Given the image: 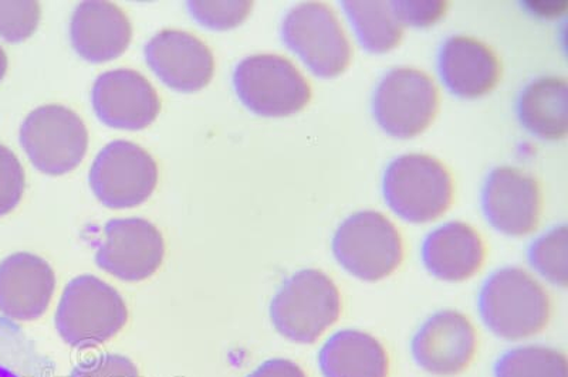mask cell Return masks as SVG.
I'll return each instance as SVG.
<instances>
[{
	"label": "cell",
	"instance_id": "1",
	"mask_svg": "<svg viewBox=\"0 0 568 377\" xmlns=\"http://www.w3.org/2000/svg\"><path fill=\"white\" fill-rule=\"evenodd\" d=\"M478 308L486 328L497 338L520 340L539 334L550 319V299L525 269H497L481 285Z\"/></svg>",
	"mask_w": 568,
	"mask_h": 377
},
{
	"label": "cell",
	"instance_id": "2",
	"mask_svg": "<svg viewBox=\"0 0 568 377\" xmlns=\"http://www.w3.org/2000/svg\"><path fill=\"white\" fill-rule=\"evenodd\" d=\"M129 320L123 297L95 275H80L65 285L55 310V329L65 344L95 348L114 338Z\"/></svg>",
	"mask_w": 568,
	"mask_h": 377
},
{
	"label": "cell",
	"instance_id": "3",
	"mask_svg": "<svg viewBox=\"0 0 568 377\" xmlns=\"http://www.w3.org/2000/svg\"><path fill=\"white\" fill-rule=\"evenodd\" d=\"M342 313L337 285L320 269L294 273L281 285L268 308L273 326L296 344H314Z\"/></svg>",
	"mask_w": 568,
	"mask_h": 377
},
{
	"label": "cell",
	"instance_id": "4",
	"mask_svg": "<svg viewBox=\"0 0 568 377\" xmlns=\"http://www.w3.org/2000/svg\"><path fill=\"white\" fill-rule=\"evenodd\" d=\"M383 192L395 215L409 223H428L448 211L454 183L448 170L435 157L408 154L389 163Z\"/></svg>",
	"mask_w": 568,
	"mask_h": 377
},
{
	"label": "cell",
	"instance_id": "5",
	"mask_svg": "<svg viewBox=\"0 0 568 377\" xmlns=\"http://www.w3.org/2000/svg\"><path fill=\"white\" fill-rule=\"evenodd\" d=\"M339 266L363 282H379L398 268L403 238L382 213H355L339 224L332 243Z\"/></svg>",
	"mask_w": 568,
	"mask_h": 377
},
{
	"label": "cell",
	"instance_id": "6",
	"mask_svg": "<svg viewBox=\"0 0 568 377\" xmlns=\"http://www.w3.org/2000/svg\"><path fill=\"white\" fill-rule=\"evenodd\" d=\"M233 89L247 110L261 116H288L311 103L307 80L287 59L256 54L242 60L233 73Z\"/></svg>",
	"mask_w": 568,
	"mask_h": 377
},
{
	"label": "cell",
	"instance_id": "7",
	"mask_svg": "<svg viewBox=\"0 0 568 377\" xmlns=\"http://www.w3.org/2000/svg\"><path fill=\"white\" fill-rule=\"evenodd\" d=\"M20 144L30 162L45 175L60 176L84 160L89 132L68 106L53 104L30 112L20 129Z\"/></svg>",
	"mask_w": 568,
	"mask_h": 377
},
{
	"label": "cell",
	"instance_id": "8",
	"mask_svg": "<svg viewBox=\"0 0 568 377\" xmlns=\"http://www.w3.org/2000/svg\"><path fill=\"white\" fill-rule=\"evenodd\" d=\"M282 38L318 78H337L352 60L346 34L336 14L324 3L307 2L293 8L284 18Z\"/></svg>",
	"mask_w": 568,
	"mask_h": 377
},
{
	"label": "cell",
	"instance_id": "9",
	"mask_svg": "<svg viewBox=\"0 0 568 377\" xmlns=\"http://www.w3.org/2000/svg\"><path fill=\"white\" fill-rule=\"evenodd\" d=\"M159 182V166L149 152L130 141H113L95 156L89 183L110 208L141 205Z\"/></svg>",
	"mask_w": 568,
	"mask_h": 377
},
{
	"label": "cell",
	"instance_id": "10",
	"mask_svg": "<svg viewBox=\"0 0 568 377\" xmlns=\"http://www.w3.org/2000/svg\"><path fill=\"white\" fill-rule=\"evenodd\" d=\"M434 81L423 71L395 69L379 81L373 96V112L390 136L408 140L428 129L438 111Z\"/></svg>",
	"mask_w": 568,
	"mask_h": 377
},
{
	"label": "cell",
	"instance_id": "11",
	"mask_svg": "<svg viewBox=\"0 0 568 377\" xmlns=\"http://www.w3.org/2000/svg\"><path fill=\"white\" fill-rule=\"evenodd\" d=\"M165 256L159 228L141 217L114 218L105 223L95 263L123 282L139 283L159 272Z\"/></svg>",
	"mask_w": 568,
	"mask_h": 377
},
{
	"label": "cell",
	"instance_id": "12",
	"mask_svg": "<svg viewBox=\"0 0 568 377\" xmlns=\"http://www.w3.org/2000/svg\"><path fill=\"white\" fill-rule=\"evenodd\" d=\"M476 333L464 314L455 309L430 315L410 340V354L420 369L435 376L459 375L475 358Z\"/></svg>",
	"mask_w": 568,
	"mask_h": 377
},
{
	"label": "cell",
	"instance_id": "13",
	"mask_svg": "<svg viewBox=\"0 0 568 377\" xmlns=\"http://www.w3.org/2000/svg\"><path fill=\"white\" fill-rule=\"evenodd\" d=\"M481 208L497 232L511 237L525 236L539 223V183L517 167H496L481 188Z\"/></svg>",
	"mask_w": 568,
	"mask_h": 377
},
{
	"label": "cell",
	"instance_id": "14",
	"mask_svg": "<svg viewBox=\"0 0 568 377\" xmlns=\"http://www.w3.org/2000/svg\"><path fill=\"white\" fill-rule=\"evenodd\" d=\"M93 109L111 129L139 131L156 120L161 100L154 86L134 70L106 71L91 91Z\"/></svg>",
	"mask_w": 568,
	"mask_h": 377
},
{
	"label": "cell",
	"instance_id": "15",
	"mask_svg": "<svg viewBox=\"0 0 568 377\" xmlns=\"http://www.w3.org/2000/svg\"><path fill=\"white\" fill-rule=\"evenodd\" d=\"M145 59L162 83L181 93H195L213 78L215 61L204 42L181 30H162L145 45Z\"/></svg>",
	"mask_w": 568,
	"mask_h": 377
},
{
	"label": "cell",
	"instance_id": "16",
	"mask_svg": "<svg viewBox=\"0 0 568 377\" xmlns=\"http://www.w3.org/2000/svg\"><path fill=\"white\" fill-rule=\"evenodd\" d=\"M54 289L52 266L36 254L14 253L0 263V314L13 323L42 317Z\"/></svg>",
	"mask_w": 568,
	"mask_h": 377
},
{
	"label": "cell",
	"instance_id": "17",
	"mask_svg": "<svg viewBox=\"0 0 568 377\" xmlns=\"http://www.w3.org/2000/svg\"><path fill=\"white\" fill-rule=\"evenodd\" d=\"M71 44L91 63L120 58L133 38V28L123 10L110 2L80 3L70 22Z\"/></svg>",
	"mask_w": 568,
	"mask_h": 377
},
{
	"label": "cell",
	"instance_id": "18",
	"mask_svg": "<svg viewBox=\"0 0 568 377\" xmlns=\"http://www.w3.org/2000/svg\"><path fill=\"white\" fill-rule=\"evenodd\" d=\"M440 80L460 99H479L494 90L500 64L488 45L465 35L446 40L438 54Z\"/></svg>",
	"mask_w": 568,
	"mask_h": 377
},
{
	"label": "cell",
	"instance_id": "19",
	"mask_svg": "<svg viewBox=\"0 0 568 377\" xmlns=\"http://www.w3.org/2000/svg\"><path fill=\"white\" fill-rule=\"evenodd\" d=\"M485 244L480 234L464 222H450L426 236L420 256L424 266L443 282H465L484 264Z\"/></svg>",
	"mask_w": 568,
	"mask_h": 377
},
{
	"label": "cell",
	"instance_id": "20",
	"mask_svg": "<svg viewBox=\"0 0 568 377\" xmlns=\"http://www.w3.org/2000/svg\"><path fill=\"white\" fill-rule=\"evenodd\" d=\"M317 361L324 377H388L387 350L363 330L343 329L329 336Z\"/></svg>",
	"mask_w": 568,
	"mask_h": 377
},
{
	"label": "cell",
	"instance_id": "21",
	"mask_svg": "<svg viewBox=\"0 0 568 377\" xmlns=\"http://www.w3.org/2000/svg\"><path fill=\"white\" fill-rule=\"evenodd\" d=\"M525 130L545 141H559L568 131V89L562 78H541L526 86L517 103Z\"/></svg>",
	"mask_w": 568,
	"mask_h": 377
},
{
	"label": "cell",
	"instance_id": "22",
	"mask_svg": "<svg viewBox=\"0 0 568 377\" xmlns=\"http://www.w3.org/2000/svg\"><path fill=\"white\" fill-rule=\"evenodd\" d=\"M359 44L369 53H387L403 39V27L388 2L353 0L342 2Z\"/></svg>",
	"mask_w": 568,
	"mask_h": 377
},
{
	"label": "cell",
	"instance_id": "23",
	"mask_svg": "<svg viewBox=\"0 0 568 377\" xmlns=\"http://www.w3.org/2000/svg\"><path fill=\"white\" fill-rule=\"evenodd\" d=\"M45 358L17 323L0 315V377H53Z\"/></svg>",
	"mask_w": 568,
	"mask_h": 377
},
{
	"label": "cell",
	"instance_id": "24",
	"mask_svg": "<svg viewBox=\"0 0 568 377\" xmlns=\"http://www.w3.org/2000/svg\"><path fill=\"white\" fill-rule=\"evenodd\" d=\"M495 377H568L561 350L546 345H525L505 351L496 360Z\"/></svg>",
	"mask_w": 568,
	"mask_h": 377
},
{
	"label": "cell",
	"instance_id": "25",
	"mask_svg": "<svg viewBox=\"0 0 568 377\" xmlns=\"http://www.w3.org/2000/svg\"><path fill=\"white\" fill-rule=\"evenodd\" d=\"M529 262L537 273L555 285L566 288L568 283V228L566 224L551 228L532 242Z\"/></svg>",
	"mask_w": 568,
	"mask_h": 377
},
{
	"label": "cell",
	"instance_id": "26",
	"mask_svg": "<svg viewBox=\"0 0 568 377\" xmlns=\"http://www.w3.org/2000/svg\"><path fill=\"white\" fill-rule=\"evenodd\" d=\"M186 7L192 18L202 27L212 30H230L245 22L253 3L246 0H230V2L191 0Z\"/></svg>",
	"mask_w": 568,
	"mask_h": 377
},
{
	"label": "cell",
	"instance_id": "27",
	"mask_svg": "<svg viewBox=\"0 0 568 377\" xmlns=\"http://www.w3.org/2000/svg\"><path fill=\"white\" fill-rule=\"evenodd\" d=\"M42 9L34 0L0 2V35L10 43H20L36 32Z\"/></svg>",
	"mask_w": 568,
	"mask_h": 377
},
{
	"label": "cell",
	"instance_id": "28",
	"mask_svg": "<svg viewBox=\"0 0 568 377\" xmlns=\"http://www.w3.org/2000/svg\"><path fill=\"white\" fill-rule=\"evenodd\" d=\"M27 177L22 163L9 147L0 144V216L8 215L22 201Z\"/></svg>",
	"mask_w": 568,
	"mask_h": 377
},
{
	"label": "cell",
	"instance_id": "29",
	"mask_svg": "<svg viewBox=\"0 0 568 377\" xmlns=\"http://www.w3.org/2000/svg\"><path fill=\"white\" fill-rule=\"evenodd\" d=\"M70 377H140V374L125 356L103 354L75 365Z\"/></svg>",
	"mask_w": 568,
	"mask_h": 377
},
{
	"label": "cell",
	"instance_id": "30",
	"mask_svg": "<svg viewBox=\"0 0 568 377\" xmlns=\"http://www.w3.org/2000/svg\"><path fill=\"white\" fill-rule=\"evenodd\" d=\"M393 12L400 27L429 28L444 18L446 2H393Z\"/></svg>",
	"mask_w": 568,
	"mask_h": 377
},
{
	"label": "cell",
	"instance_id": "31",
	"mask_svg": "<svg viewBox=\"0 0 568 377\" xmlns=\"http://www.w3.org/2000/svg\"><path fill=\"white\" fill-rule=\"evenodd\" d=\"M246 377H307L301 366L283 358L268 359Z\"/></svg>",
	"mask_w": 568,
	"mask_h": 377
},
{
	"label": "cell",
	"instance_id": "32",
	"mask_svg": "<svg viewBox=\"0 0 568 377\" xmlns=\"http://www.w3.org/2000/svg\"><path fill=\"white\" fill-rule=\"evenodd\" d=\"M8 71V55L4 53V50L0 48V81L3 80L4 74Z\"/></svg>",
	"mask_w": 568,
	"mask_h": 377
}]
</instances>
